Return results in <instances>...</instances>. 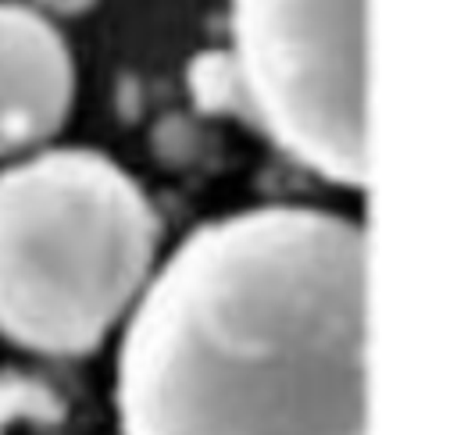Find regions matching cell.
<instances>
[{
	"label": "cell",
	"mask_w": 457,
	"mask_h": 435,
	"mask_svg": "<svg viewBox=\"0 0 457 435\" xmlns=\"http://www.w3.org/2000/svg\"><path fill=\"white\" fill-rule=\"evenodd\" d=\"M71 103V57L46 18L0 4V153L57 132Z\"/></svg>",
	"instance_id": "4"
},
{
	"label": "cell",
	"mask_w": 457,
	"mask_h": 435,
	"mask_svg": "<svg viewBox=\"0 0 457 435\" xmlns=\"http://www.w3.org/2000/svg\"><path fill=\"white\" fill-rule=\"evenodd\" d=\"M157 221L107 157L57 150L0 175V335L39 353L93 349L136 307Z\"/></svg>",
	"instance_id": "2"
},
{
	"label": "cell",
	"mask_w": 457,
	"mask_h": 435,
	"mask_svg": "<svg viewBox=\"0 0 457 435\" xmlns=\"http://www.w3.org/2000/svg\"><path fill=\"white\" fill-rule=\"evenodd\" d=\"M364 232L261 207L193 232L125 332V435H368Z\"/></svg>",
	"instance_id": "1"
},
{
	"label": "cell",
	"mask_w": 457,
	"mask_h": 435,
	"mask_svg": "<svg viewBox=\"0 0 457 435\" xmlns=\"http://www.w3.org/2000/svg\"><path fill=\"white\" fill-rule=\"evenodd\" d=\"M36 4H43V7H50L57 14H75V11H86L93 0H36Z\"/></svg>",
	"instance_id": "5"
},
{
	"label": "cell",
	"mask_w": 457,
	"mask_h": 435,
	"mask_svg": "<svg viewBox=\"0 0 457 435\" xmlns=\"http://www.w3.org/2000/svg\"><path fill=\"white\" fill-rule=\"evenodd\" d=\"M368 0H236V50L264 128L307 168L368 175Z\"/></svg>",
	"instance_id": "3"
}]
</instances>
